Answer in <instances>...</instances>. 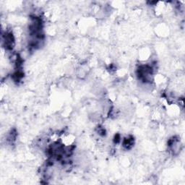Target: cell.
Here are the masks:
<instances>
[{
  "label": "cell",
  "mask_w": 185,
  "mask_h": 185,
  "mask_svg": "<svg viewBox=\"0 0 185 185\" xmlns=\"http://www.w3.org/2000/svg\"><path fill=\"white\" fill-rule=\"evenodd\" d=\"M134 145V138L133 136L129 135L128 137H125L122 140V147L125 150H130L133 148Z\"/></svg>",
  "instance_id": "1"
},
{
  "label": "cell",
  "mask_w": 185,
  "mask_h": 185,
  "mask_svg": "<svg viewBox=\"0 0 185 185\" xmlns=\"http://www.w3.org/2000/svg\"><path fill=\"white\" fill-rule=\"evenodd\" d=\"M122 141V137L119 134H116L114 135V139H113V142L114 144H119Z\"/></svg>",
  "instance_id": "2"
}]
</instances>
